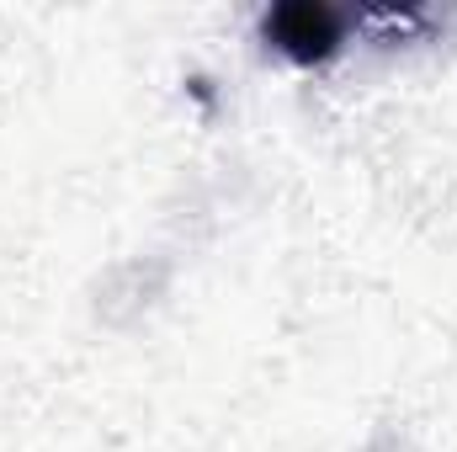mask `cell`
<instances>
[{
    "mask_svg": "<svg viewBox=\"0 0 457 452\" xmlns=\"http://www.w3.org/2000/svg\"><path fill=\"white\" fill-rule=\"evenodd\" d=\"M266 38L293 54V59H325L336 54L341 43V11L330 5H314V0H293V5H277L266 16Z\"/></svg>",
    "mask_w": 457,
    "mask_h": 452,
    "instance_id": "obj_1",
    "label": "cell"
}]
</instances>
